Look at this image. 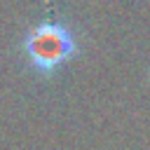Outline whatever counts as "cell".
<instances>
[{
    "instance_id": "1",
    "label": "cell",
    "mask_w": 150,
    "mask_h": 150,
    "mask_svg": "<svg viewBox=\"0 0 150 150\" xmlns=\"http://www.w3.org/2000/svg\"><path fill=\"white\" fill-rule=\"evenodd\" d=\"M77 52V42L61 21H42L33 26L23 40V54L33 70L49 75Z\"/></svg>"
}]
</instances>
